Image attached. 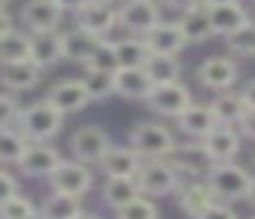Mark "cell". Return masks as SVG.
<instances>
[{
	"instance_id": "obj_1",
	"label": "cell",
	"mask_w": 255,
	"mask_h": 219,
	"mask_svg": "<svg viewBox=\"0 0 255 219\" xmlns=\"http://www.w3.org/2000/svg\"><path fill=\"white\" fill-rule=\"evenodd\" d=\"M253 178L247 167L236 162H217L209 167L206 173V184L211 186L217 200L222 203H236V200H247V192L253 186Z\"/></svg>"
},
{
	"instance_id": "obj_2",
	"label": "cell",
	"mask_w": 255,
	"mask_h": 219,
	"mask_svg": "<svg viewBox=\"0 0 255 219\" xmlns=\"http://www.w3.org/2000/svg\"><path fill=\"white\" fill-rule=\"evenodd\" d=\"M127 142L143 159H167L176 151V137H173V131L167 126L156 123V120H137L129 129Z\"/></svg>"
},
{
	"instance_id": "obj_3",
	"label": "cell",
	"mask_w": 255,
	"mask_h": 219,
	"mask_svg": "<svg viewBox=\"0 0 255 219\" xmlns=\"http://www.w3.org/2000/svg\"><path fill=\"white\" fill-rule=\"evenodd\" d=\"M63 118H66V112H61L55 104L44 99V102H36L22 110L19 129L28 134L30 142H50L63 129Z\"/></svg>"
},
{
	"instance_id": "obj_4",
	"label": "cell",
	"mask_w": 255,
	"mask_h": 219,
	"mask_svg": "<svg viewBox=\"0 0 255 219\" xmlns=\"http://www.w3.org/2000/svg\"><path fill=\"white\" fill-rule=\"evenodd\" d=\"M113 148V140L110 134H107L102 126L96 123H85L80 126L77 131L72 134V140H69V151H72V156L77 159V162L88 164V167H99L102 162H105V156L110 153Z\"/></svg>"
},
{
	"instance_id": "obj_5",
	"label": "cell",
	"mask_w": 255,
	"mask_h": 219,
	"mask_svg": "<svg viewBox=\"0 0 255 219\" xmlns=\"http://www.w3.org/2000/svg\"><path fill=\"white\" fill-rule=\"evenodd\" d=\"M162 22L156 0H124L118 8V25L132 36H148Z\"/></svg>"
},
{
	"instance_id": "obj_6",
	"label": "cell",
	"mask_w": 255,
	"mask_h": 219,
	"mask_svg": "<svg viewBox=\"0 0 255 219\" xmlns=\"http://www.w3.org/2000/svg\"><path fill=\"white\" fill-rule=\"evenodd\" d=\"M47 184H50L52 192L83 197L94 189V173H91L88 164L77 162V159H74V162H66V159H63V164L47 178Z\"/></svg>"
},
{
	"instance_id": "obj_7",
	"label": "cell",
	"mask_w": 255,
	"mask_h": 219,
	"mask_svg": "<svg viewBox=\"0 0 255 219\" xmlns=\"http://www.w3.org/2000/svg\"><path fill=\"white\" fill-rule=\"evenodd\" d=\"M145 104L156 115H162V118H178L181 112H187L192 107L195 99L189 93V88L178 80V82H167V85H156Z\"/></svg>"
},
{
	"instance_id": "obj_8",
	"label": "cell",
	"mask_w": 255,
	"mask_h": 219,
	"mask_svg": "<svg viewBox=\"0 0 255 219\" xmlns=\"http://www.w3.org/2000/svg\"><path fill=\"white\" fill-rule=\"evenodd\" d=\"M195 77L206 91H214V93L231 91V85H236L239 80V63L228 55H211L198 66Z\"/></svg>"
},
{
	"instance_id": "obj_9",
	"label": "cell",
	"mask_w": 255,
	"mask_h": 219,
	"mask_svg": "<svg viewBox=\"0 0 255 219\" xmlns=\"http://www.w3.org/2000/svg\"><path fill=\"white\" fill-rule=\"evenodd\" d=\"M140 192L145 197H165L178 189L176 186V173H173V162L165 159H145L143 167L137 173Z\"/></svg>"
},
{
	"instance_id": "obj_10",
	"label": "cell",
	"mask_w": 255,
	"mask_h": 219,
	"mask_svg": "<svg viewBox=\"0 0 255 219\" xmlns=\"http://www.w3.org/2000/svg\"><path fill=\"white\" fill-rule=\"evenodd\" d=\"M61 164H63V156L58 148H52L50 142H30V148L25 151V156L19 159L17 167L25 178H50Z\"/></svg>"
},
{
	"instance_id": "obj_11",
	"label": "cell",
	"mask_w": 255,
	"mask_h": 219,
	"mask_svg": "<svg viewBox=\"0 0 255 219\" xmlns=\"http://www.w3.org/2000/svg\"><path fill=\"white\" fill-rule=\"evenodd\" d=\"M47 102H52L61 112L72 115V112H80L85 110L94 99L88 93V85L85 80H77V77H66V80H58L55 85L47 91Z\"/></svg>"
},
{
	"instance_id": "obj_12",
	"label": "cell",
	"mask_w": 255,
	"mask_h": 219,
	"mask_svg": "<svg viewBox=\"0 0 255 219\" xmlns=\"http://www.w3.org/2000/svg\"><path fill=\"white\" fill-rule=\"evenodd\" d=\"M239 145H242V134H239L236 126L220 123L206 140H200V153L209 159V164L233 162V156L239 153Z\"/></svg>"
},
{
	"instance_id": "obj_13",
	"label": "cell",
	"mask_w": 255,
	"mask_h": 219,
	"mask_svg": "<svg viewBox=\"0 0 255 219\" xmlns=\"http://www.w3.org/2000/svg\"><path fill=\"white\" fill-rule=\"evenodd\" d=\"M154 88L156 85H154V80H151L145 66L116 71V96H121V99H129V102H148Z\"/></svg>"
},
{
	"instance_id": "obj_14",
	"label": "cell",
	"mask_w": 255,
	"mask_h": 219,
	"mask_svg": "<svg viewBox=\"0 0 255 219\" xmlns=\"http://www.w3.org/2000/svg\"><path fill=\"white\" fill-rule=\"evenodd\" d=\"M209 8V19H211V27H214V36H233V33L244 30L247 25H253L247 8L242 3H217V5H206Z\"/></svg>"
},
{
	"instance_id": "obj_15",
	"label": "cell",
	"mask_w": 255,
	"mask_h": 219,
	"mask_svg": "<svg viewBox=\"0 0 255 219\" xmlns=\"http://www.w3.org/2000/svg\"><path fill=\"white\" fill-rule=\"evenodd\" d=\"M116 25H118V8L113 3H96V0H91L77 14V27H83L85 33H91L96 38H105Z\"/></svg>"
},
{
	"instance_id": "obj_16",
	"label": "cell",
	"mask_w": 255,
	"mask_h": 219,
	"mask_svg": "<svg viewBox=\"0 0 255 219\" xmlns=\"http://www.w3.org/2000/svg\"><path fill=\"white\" fill-rule=\"evenodd\" d=\"M63 11L58 8L55 0H28L22 8V25L30 33H50L58 30Z\"/></svg>"
},
{
	"instance_id": "obj_17",
	"label": "cell",
	"mask_w": 255,
	"mask_h": 219,
	"mask_svg": "<svg viewBox=\"0 0 255 219\" xmlns=\"http://www.w3.org/2000/svg\"><path fill=\"white\" fill-rule=\"evenodd\" d=\"M178 129L184 131V134L189 137V140H206V137L211 134V131L220 126V120H217L214 110H211V104H200L195 102L192 107L187 110V112H181L176 118Z\"/></svg>"
},
{
	"instance_id": "obj_18",
	"label": "cell",
	"mask_w": 255,
	"mask_h": 219,
	"mask_svg": "<svg viewBox=\"0 0 255 219\" xmlns=\"http://www.w3.org/2000/svg\"><path fill=\"white\" fill-rule=\"evenodd\" d=\"M140 167H143V156L132 145H124V148L113 145L110 153L105 156V162L99 164L105 178H137Z\"/></svg>"
},
{
	"instance_id": "obj_19",
	"label": "cell",
	"mask_w": 255,
	"mask_h": 219,
	"mask_svg": "<svg viewBox=\"0 0 255 219\" xmlns=\"http://www.w3.org/2000/svg\"><path fill=\"white\" fill-rule=\"evenodd\" d=\"M44 77V69L33 60H17V63H3V88L11 93L33 91Z\"/></svg>"
},
{
	"instance_id": "obj_20",
	"label": "cell",
	"mask_w": 255,
	"mask_h": 219,
	"mask_svg": "<svg viewBox=\"0 0 255 219\" xmlns=\"http://www.w3.org/2000/svg\"><path fill=\"white\" fill-rule=\"evenodd\" d=\"M145 38H148L151 52H159V55H181L184 47H189V41H187V36H184L181 22H178V19L176 22H165V19H162Z\"/></svg>"
},
{
	"instance_id": "obj_21",
	"label": "cell",
	"mask_w": 255,
	"mask_h": 219,
	"mask_svg": "<svg viewBox=\"0 0 255 219\" xmlns=\"http://www.w3.org/2000/svg\"><path fill=\"white\" fill-rule=\"evenodd\" d=\"M30 60L39 63L41 69H50L58 60H63V33L50 30V33H33V44H30Z\"/></svg>"
},
{
	"instance_id": "obj_22",
	"label": "cell",
	"mask_w": 255,
	"mask_h": 219,
	"mask_svg": "<svg viewBox=\"0 0 255 219\" xmlns=\"http://www.w3.org/2000/svg\"><path fill=\"white\" fill-rule=\"evenodd\" d=\"M178 22H181V30H184L189 44H203L214 36V27H211V19H209V8H206L203 0L198 5H192L189 11H181Z\"/></svg>"
},
{
	"instance_id": "obj_23",
	"label": "cell",
	"mask_w": 255,
	"mask_h": 219,
	"mask_svg": "<svg viewBox=\"0 0 255 219\" xmlns=\"http://www.w3.org/2000/svg\"><path fill=\"white\" fill-rule=\"evenodd\" d=\"M140 195H143V192H140L137 178H107L105 186H102V200H105V206L113 208V211L127 208L129 203H134Z\"/></svg>"
},
{
	"instance_id": "obj_24",
	"label": "cell",
	"mask_w": 255,
	"mask_h": 219,
	"mask_svg": "<svg viewBox=\"0 0 255 219\" xmlns=\"http://www.w3.org/2000/svg\"><path fill=\"white\" fill-rule=\"evenodd\" d=\"M176 197H178V208H181V214H187L189 219H198L206 208H211L217 203L214 192H211V186L206 184V181L192 184V186H187V189H178Z\"/></svg>"
},
{
	"instance_id": "obj_25",
	"label": "cell",
	"mask_w": 255,
	"mask_h": 219,
	"mask_svg": "<svg viewBox=\"0 0 255 219\" xmlns=\"http://www.w3.org/2000/svg\"><path fill=\"white\" fill-rule=\"evenodd\" d=\"M99 41H102V38L85 33L83 27H74V30L63 33V58L72 60V63H83L85 66L91 58H94Z\"/></svg>"
},
{
	"instance_id": "obj_26",
	"label": "cell",
	"mask_w": 255,
	"mask_h": 219,
	"mask_svg": "<svg viewBox=\"0 0 255 219\" xmlns=\"http://www.w3.org/2000/svg\"><path fill=\"white\" fill-rule=\"evenodd\" d=\"M116 52H118V63L121 69H134V66H145L151 60V47L145 36H127L116 41Z\"/></svg>"
},
{
	"instance_id": "obj_27",
	"label": "cell",
	"mask_w": 255,
	"mask_h": 219,
	"mask_svg": "<svg viewBox=\"0 0 255 219\" xmlns=\"http://www.w3.org/2000/svg\"><path fill=\"white\" fill-rule=\"evenodd\" d=\"M211 110H214L217 120L225 126H239L247 112V104H244L242 93H233V91H220L214 99H211Z\"/></svg>"
},
{
	"instance_id": "obj_28",
	"label": "cell",
	"mask_w": 255,
	"mask_h": 219,
	"mask_svg": "<svg viewBox=\"0 0 255 219\" xmlns=\"http://www.w3.org/2000/svg\"><path fill=\"white\" fill-rule=\"evenodd\" d=\"M83 214V203L74 195H61V192H52L39 208L41 219H77Z\"/></svg>"
},
{
	"instance_id": "obj_29",
	"label": "cell",
	"mask_w": 255,
	"mask_h": 219,
	"mask_svg": "<svg viewBox=\"0 0 255 219\" xmlns=\"http://www.w3.org/2000/svg\"><path fill=\"white\" fill-rule=\"evenodd\" d=\"M30 44H33V33L11 30L6 36H0V60L3 63L30 60Z\"/></svg>"
},
{
	"instance_id": "obj_30",
	"label": "cell",
	"mask_w": 255,
	"mask_h": 219,
	"mask_svg": "<svg viewBox=\"0 0 255 219\" xmlns=\"http://www.w3.org/2000/svg\"><path fill=\"white\" fill-rule=\"evenodd\" d=\"M30 148V140L19 126H8L0 131V159L3 164H19L25 151Z\"/></svg>"
},
{
	"instance_id": "obj_31",
	"label": "cell",
	"mask_w": 255,
	"mask_h": 219,
	"mask_svg": "<svg viewBox=\"0 0 255 219\" xmlns=\"http://www.w3.org/2000/svg\"><path fill=\"white\" fill-rule=\"evenodd\" d=\"M154 85H167V82H178L181 77V63H178V55H159L154 52L151 60L145 63Z\"/></svg>"
},
{
	"instance_id": "obj_32",
	"label": "cell",
	"mask_w": 255,
	"mask_h": 219,
	"mask_svg": "<svg viewBox=\"0 0 255 219\" xmlns=\"http://www.w3.org/2000/svg\"><path fill=\"white\" fill-rule=\"evenodd\" d=\"M85 85L94 102H105L116 93V71H105V69H85Z\"/></svg>"
},
{
	"instance_id": "obj_33",
	"label": "cell",
	"mask_w": 255,
	"mask_h": 219,
	"mask_svg": "<svg viewBox=\"0 0 255 219\" xmlns=\"http://www.w3.org/2000/svg\"><path fill=\"white\" fill-rule=\"evenodd\" d=\"M33 217H39V211L30 203V197H25L22 192L11 200H3V206H0V219H33Z\"/></svg>"
},
{
	"instance_id": "obj_34",
	"label": "cell",
	"mask_w": 255,
	"mask_h": 219,
	"mask_svg": "<svg viewBox=\"0 0 255 219\" xmlns=\"http://www.w3.org/2000/svg\"><path fill=\"white\" fill-rule=\"evenodd\" d=\"M85 69H105V71H118L121 63H118V52H116V41H105L102 38L99 47H96L94 58L85 63Z\"/></svg>"
},
{
	"instance_id": "obj_35",
	"label": "cell",
	"mask_w": 255,
	"mask_h": 219,
	"mask_svg": "<svg viewBox=\"0 0 255 219\" xmlns=\"http://www.w3.org/2000/svg\"><path fill=\"white\" fill-rule=\"evenodd\" d=\"M225 44H228V49H231L233 55H242V58H255V22H253V25H247L244 30L228 36Z\"/></svg>"
},
{
	"instance_id": "obj_36",
	"label": "cell",
	"mask_w": 255,
	"mask_h": 219,
	"mask_svg": "<svg viewBox=\"0 0 255 219\" xmlns=\"http://www.w3.org/2000/svg\"><path fill=\"white\" fill-rule=\"evenodd\" d=\"M116 219H159V208H156L154 200L140 195L134 203H129L127 208L116 211Z\"/></svg>"
},
{
	"instance_id": "obj_37",
	"label": "cell",
	"mask_w": 255,
	"mask_h": 219,
	"mask_svg": "<svg viewBox=\"0 0 255 219\" xmlns=\"http://www.w3.org/2000/svg\"><path fill=\"white\" fill-rule=\"evenodd\" d=\"M19 118H22V104L14 99L11 91H6L0 96V126H3V129L19 126Z\"/></svg>"
},
{
	"instance_id": "obj_38",
	"label": "cell",
	"mask_w": 255,
	"mask_h": 219,
	"mask_svg": "<svg viewBox=\"0 0 255 219\" xmlns=\"http://www.w3.org/2000/svg\"><path fill=\"white\" fill-rule=\"evenodd\" d=\"M173 173H176V186L178 189H187V186H192V184L206 181V175L200 173L192 162H184V159H176V162H173Z\"/></svg>"
},
{
	"instance_id": "obj_39",
	"label": "cell",
	"mask_w": 255,
	"mask_h": 219,
	"mask_svg": "<svg viewBox=\"0 0 255 219\" xmlns=\"http://www.w3.org/2000/svg\"><path fill=\"white\" fill-rule=\"evenodd\" d=\"M198 219H239V214L233 211L231 206H228V203H222V200H217L214 206L211 208H206L203 214H200Z\"/></svg>"
},
{
	"instance_id": "obj_40",
	"label": "cell",
	"mask_w": 255,
	"mask_h": 219,
	"mask_svg": "<svg viewBox=\"0 0 255 219\" xmlns=\"http://www.w3.org/2000/svg\"><path fill=\"white\" fill-rule=\"evenodd\" d=\"M0 184H3V200H11V197H17L19 195V181L14 178V173L11 170H3L0 173Z\"/></svg>"
},
{
	"instance_id": "obj_41",
	"label": "cell",
	"mask_w": 255,
	"mask_h": 219,
	"mask_svg": "<svg viewBox=\"0 0 255 219\" xmlns=\"http://www.w3.org/2000/svg\"><path fill=\"white\" fill-rule=\"evenodd\" d=\"M239 131H242L244 137H250V140H255V110H247L242 118V123H239Z\"/></svg>"
},
{
	"instance_id": "obj_42",
	"label": "cell",
	"mask_w": 255,
	"mask_h": 219,
	"mask_svg": "<svg viewBox=\"0 0 255 219\" xmlns=\"http://www.w3.org/2000/svg\"><path fill=\"white\" fill-rule=\"evenodd\" d=\"M55 3H58V8H61L63 14H80L91 0H55Z\"/></svg>"
},
{
	"instance_id": "obj_43",
	"label": "cell",
	"mask_w": 255,
	"mask_h": 219,
	"mask_svg": "<svg viewBox=\"0 0 255 219\" xmlns=\"http://www.w3.org/2000/svg\"><path fill=\"white\" fill-rule=\"evenodd\" d=\"M239 93H242V99H244V104H247V110H255V77L244 82Z\"/></svg>"
},
{
	"instance_id": "obj_44",
	"label": "cell",
	"mask_w": 255,
	"mask_h": 219,
	"mask_svg": "<svg viewBox=\"0 0 255 219\" xmlns=\"http://www.w3.org/2000/svg\"><path fill=\"white\" fill-rule=\"evenodd\" d=\"M165 5H170V8H176V11H189L192 5H198L200 0H162Z\"/></svg>"
},
{
	"instance_id": "obj_45",
	"label": "cell",
	"mask_w": 255,
	"mask_h": 219,
	"mask_svg": "<svg viewBox=\"0 0 255 219\" xmlns=\"http://www.w3.org/2000/svg\"><path fill=\"white\" fill-rule=\"evenodd\" d=\"M14 30V22H11V14H8V8H3V14H0V36H6V33Z\"/></svg>"
},
{
	"instance_id": "obj_46",
	"label": "cell",
	"mask_w": 255,
	"mask_h": 219,
	"mask_svg": "<svg viewBox=\"0 0 255 219\" xmlns=\"http://www.w3.org/2000/svg\"><path fill=\"white\" fill-rule=\"evenodd\" d=\"M247 203L255 206V178H253V186H250V192H247Z\"/></svg>"
},
{
	"instance_id": "obj_47",
	"label": "cell",
	"mask_w": 255,
	"mask_h": 219,
	"mask_svg": "<svg viewBox=\"0 0 255 219\" xmlns=\"http://www.w3.org/2000/svg\"><path fill=\"white\" fill-rule=\"evenodd\" d=\"M77 219H102V217H99V214H88V211H83Z\"/></svg>"
},
{
	"instance_id": "obj_48",
	"label": "cell",
	"mask_w": 255,
	"mask_h": 219,
	"mask_svg": "<svg viewBox=\"0 0 255 219\" xmlns=\"http://www.w3.org/2000/svg\"><path fill=\"white\" fill-rule=\"evenodd\" d=\"M206 5H217V3H236V0H203Z\"/></svg>"
},
{
	"instance_id": "obj_49",
	"label": "cell",
	"mask_w": 255,
	"mask_h": 219,
	"mask_svg": "<svg viewBox=\"0 0 255 219\" xmlns=\"http://www.w3.org/2000/svg\"><path fill=\"white\" fill-rule=\"evenodd\" d=\"M0 3H3V8H8V3H11V0H0Z\"/></svg>"
},
{
	"instance_id": "obj_50",
	"label": "cell",
	"mask_w": 255,
	"mask_h": 219,
	"mask_svg": "<svg viewBox=\"0 0 255 219\" xmlns=\"http://www.w3.org/2000/svg\"><path fill=\"white\" fill-rule=\"evenodd\" d=\"M96 3H116V0H96Z\"/></svg>"
},
{
	"instance_id": "obj_51",
	"label": "cell",
	"mask_w": 255,
	"mask_h": 219,
	"mask_svg": "<svg viewBox=\"0 0 255 219\" xmlns=\"http://www.w3.org/2000/svg\"><path fill=\"white\" fill-rule=\"evenodd\" d=\"M33 219H41V217H33Z\"/></svg>"
},
{
	"instance_id": "obj_52",
	"label": "cell",
	"mask_w": 255,
	"mask_h": 219,
	"mask_svg": "<svg viewBox=\"0 0 255 219\" xmlns=\"http://www.w3.org/2000/svg\"><path fill=\"white\" fill-rule=\"evenodd\" d=\"M250 219H255V217H250Z\"/></svg>"
},
{
	"instance_id": "obj_53",
	"label": "cell",
	"mask_w": 255,
	"mask_h": 219,
	"mask_svg": "<svg viewBox=\"0 0 255 219\" xmlns=\"http://www.w3.org/2000/svg\"><path fill=\"white\" fill-rule=\"evenodd\" d=\"M253 3H255V0H253Z\"/></svg>"
}]
</instances>
